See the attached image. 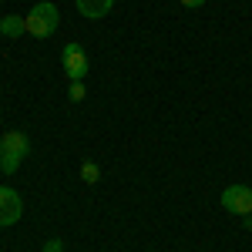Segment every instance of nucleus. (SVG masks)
<instances>
[{
    "label": "nucleus",
    "mask_w": 252,
    "mask_h": 252,
    "mask_svg": "<svg viewBox=\"0 0 252 252\" xmlns=\"http://www.w3.org/2000/svg\"><path fill=\"white\" fill-rule=\"evenodd\" d=\"M24 24H27V34L31 37H51L54 31H58V24H61V14H58V7L51 3V0H40V3H34L31 7V14L24 17Z\"/></svg>",
    "instance_id": "nucleus-1"
},
{
    "label": "nucleus",
    "mask_w": 252,
    "mask_h": 252,
    "mask_svg": "<svg viewBox=\"0 0 252 252\" xmlns=\"http://www.w3.org/2000/svg\"><path fill=\"white\" fill-rule=\"evenodd\" d=\"M0 172L3 175H14L20 168V161L31 155V138L24 135V131H7V135L0 138Z\"/></svg>",
    "instance_id": "nucleus-2"
},
{
    "label": "nucleus",
    "mask_w": 252,
    "mask_h": 252,
    "mask_svg": "<svg viewBox=\"0 0 252 252\" xmlns=\"http://www.w3.org/2000/svg\"><path fill=\"white\" fill-rule=\"evenodd\" d=\"M61 61H64V74H67L71 81H84L88 71H91V61H88V54H84L81 44H64Z\"/></svg>",
    "instance_id": "nucleus-3"
},
{
    "label": "nucleus",
    "mask_w": 252,
    "mask_h": 252,
    "mask_svg": "<svg viewBox=\"0 0 252 252\" xmlns=\"http://www.w3.org/2000/svg\"><path fill=\"white\" fill-rule=\"evenodd\" d=\"M222 209L225 212H232V215H252V189L249 185H229L225 192H222Z\"/></svg>",
    "instance_id": "nucleus-4"
},
{
    "label": "nucleus",
    "mask_w": 252,
    "mask_h": 252,
    "mask_svg": "<svg viewBox=\"0 0 252 252\" xmlns=\"http://www.w3.org/2000/svg\"><path fill=\"white\" fill-rule=\"evenodd\" d=\"M20 215H24L20 195L14 192L10 185H0V225H3V229L14 225V222H20Z\"/></svg>",
    "instance_id": "nucleus-5"
},
{
    "label": "nucleus",
    "mask_w": 252,
    "mask_h": 252,
    "mask_svg": "<svg viewBox=\"0 0 252 252\" xmlns=\"http://www.w3.org/2000/svg\"><path fill=\"white\" fill-rule=\"evenodd\" d=\"M78 3V14L88 20H101L111 14V7H115V0H74Z\"/></svg>",
    "instance_id": "nucleus-6"
},
{
    "label": "nucleus",
    "mask_w": 252,
    "mask_h": 252,
    "mask_svg": "<svg viewBox=\"0 0 252 252\" xmlns=\"http://www.w3.org/2000/svg\"><path fill=\"white\" fill-rule=\"evenodd\" d=\"M0 34L3 37H20V34H27V24H24V17H17V14H7V17L0 20Z\"/></svg>",
    "instance_id": "nucleus-7"
},
{
    "label": "nucleus",
    "mask_w": 252,
    "mask_h": 252,
    "mask_svg": "<svg viewBox=\"0 0 252 252\" xmlns=\"http://www.w3.org/2000/svg\"><path fill=\"white\" fill-rule=\"evenodd\" d=\"M81 178H84L88 185H94L97 178H101V168H97L94 161H84V165H81Z\"/></svg>",
    "instance_id": "nucleus-8"
},
{
    "label": "nucleus",
    "mask_w": 252,
    "mask_h": 252,
    "mask_svg": "<svg viewBox=\"0 0 252 252\" xmlns=\"http://www.w3.org/2000/svg\"><path fill=\"white\" fill-rule=\"evenodd\" d=\"M67 97H71V101H81V97H84V84H81V81H71V91H67Z\"/></svg>",
    "instance_id": "nucleus-9"
},
{
    "label": "nucleus",
    "mask_w": 252,
    "mask_h": 252,
    "mask_svg": "<svg viewBox=\"0 0 252 252\" xmlns=\"http://www.w3.org/2000/svg\"><path fill=\"white\" fill-rule=\"evenodd\" d=\"M44 252H64V242L61 239H47L44 242Z\"/></svg>",
    "instance_id": "nucleus-10"
},
{
    "label": "nucleus",
    "mask_w": 252,
    "mask_h": 252,
    "mask_svg": "<svg viewBox=\"0 0 252 252\" xmlns=\"http://www.w3.org/2000/svg\"><path fill=\"white\" fill-rule=\"evenodd\" d=\"M182 3H185V7H202L205 0H182Z\"/></svg>",
    "instance_id": "nucleus-11"
},
{
    "label": "nucleus",
    "mask_w": 252,
    "mask_h": 252,
    "mask_svg": "<svg viewBox=\"0 0 252 252\" xmlns=\"http://www.w3.org/2000/svg\"><path fill=\"white\" fill-rule=\"evenodd\" d=\"M242 222H246V229L252 232V215H242Z\"/></svg>",
    "instance_id": "nucleus-12"
},
{
    "label": "nucleus",
    "mask_w": 252,
    "mask_h": 252,
    "mask_svg": "<svg viewBox=\"0 0 252 252\" xmlns=\"http://www.w3.org/2000/svg\"><path fill=\"white\" fill-rule=\"evenodd\" d=\"M0 10H3V7H0Z\"/></svg>",
    "instance_id": "nucleus-13"
},
{
    "label": "nucleus",
    "mask_w": 252,
    "mask_h": 252,
    "mask_svg": "<svg viewBox=\"0 0 252 252\" xmlns=\"http://www.w3.org/2000/svg\"><path fill=\"white\" fill-rule=\"evenodd\" d=\"M0 152H3V148H0Z\"/></svg>",
    "instance_id": "nucleus-14"
},
{
    "label": "nucleus",
    "mask_w": 252,
    "mask_h": 252,
    "mask_svg": "<svg viewBox=\"0 0 252 252\" xmlns=\"http://www.w3.org/2000/svg\"><path fill=\"white\" fill-rule=\"evenodd\" d=\"M0 37H3V34H0Z\"/></svg>",
    "instance_id": "nucleus-15"
}]
</instances>
